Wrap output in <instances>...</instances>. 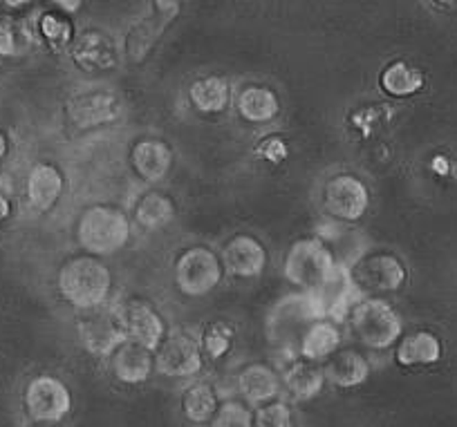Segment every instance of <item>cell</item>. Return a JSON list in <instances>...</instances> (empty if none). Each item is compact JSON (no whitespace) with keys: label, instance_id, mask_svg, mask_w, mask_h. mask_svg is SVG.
<instances>
[{"label":"cell","instance_id":"6da1fadb","mask_svg":"<svg viewBox=\"0 0 457 427\" xmlns=\"http://www.w3.org/2000/svg\"><path fill=\"white\" fill-rule=\"evenodd\" d=\"M325 318L319 300L307 292L287 293L267 309L265 338L278 354L298 358V342L316 320Z\"/></svg>","mask_w":457,"mask_h":427},{"label":"cell","instance_id":"7a4b0ae2","mask_svg":"<svg viewBox=\"0 0 457 427\" xmlns=\"http://www.w3.org/2000/svg\"><path fill=\"white\" fill-rule=\"evenodd\" d=\"M56 287L70 307L90 311L108 302L112 293V271L96 255H74L61 264Z\"/></svg>","mask_w":457,"mask_h":427},{"label":"cell","instance_id":"3957f363","mask_svg":"<svg viewBox=\"0 0 457 427\" xmlns=\"http://www.w3.org/2000/svg\"><path fill=\"white\" fill-rule=\"evenodd\" d=\"M133 222L120 206L95 204L81 210L77 222V242L86 253L105 258L130 242Z\"/></svg>","mask_w":457,"mask_h":427},{"label":"cell","instance_id":"277c9868","mask_svg":"<svg viewBox=\"0 0 457 427\" xmlns=\"http://www.w3.org/2000/svg\"><path fill=\"white\" fill-rule=\"evenodd\" d=\"M338 262L329 246L319 235L301 237L287 249L283 275L298 292L314 293L338 271Z\"/></svg>","mask_w":457,"mask_h":427},{"label":"cell","instance_id":"5b68a950","mask_svg":"<svg viewBox=\"0 0 457 427\" xmlns=\"http://www.w3.org/2000/svg\"><path fill=\"white\" fill-rule=\"evenodd\" d=\"M350 332L372 351H386L397 345L403 336V320L393 305L384 298L368 296L361 298L350 309L348 318Z\"/></svg>","mask_w":457,"mask_h":427},{"label":"cell","instance_id":"8992f818","mask_svg":"<svg viewBox=\"0 0 457 427\" xmlns=\"http://www.w3.org/2000/svg\"><path fill=\"white\" fill-rule=\"evenodd\" d=\"M77 336L87 354L95 358H110L129 341L124 309L105 302L90 311H81L77 320Z\"/></svg>","mask_w":457,"mask_h":427},{"label":"cell","instance_id":"52a82bcc","mask_svg":"<svg viewBox=\"0 0 457 427\" xmlns=\"http://www.w3.org/2000/svg\"><path fill=\"white\" fill-rule=\"evenodd\" d=\"M224 273L222 258L204 244L187 246L173 264L175 287L188 298L209 296L220 287Z\"/></svg>","mask_w":457,"mask_h":427},{"label":"cell","instance_id":"ba28073f","mask_svg":"<svg viewBox=\"0 0 457 427\" xmlns=\"http://www.w3.org/2000/svg\"><path fill=\"white\" fill-rule=\"evenodd\" d=\"M354 287L363 298L395 293L406 284L408 271L402 258L384 249H370L348 268Z\"/></svg>","mask_w":457,"mask_h":427},{"label":"cell","instance_id":"9c48e42d","mask_svg":"<svg viewBox=\"0 0 457 427\" xmlns=\"http://www.w3.org/2000/svg\"><path fill=\"white\" fill-rule=\"evenodd\" d=\"M182 3L179 0H151L144 14L130 23L124 37V56L133 63H142L157 45L166 29L178 21Z\"/></svg>","mask_w":457,"mask_h":427},{"label":"cell","instance_id":"30bf717a","mask_svg":"<svg viewBox=\"0 0 457 427\" xmlns=\"http://www.w3.org/2000/svg\"><path fill=\"white\" fill-rule=\"evenodd\" d=\"M320 201H323V210L332 218V222L354 224L368 213L370 191H368L366 182L359 179L357 175L338 173L323 184Z\"/></svg>","mask_w":457,"mask_h":427},{"label":"cell","instance_id":"8fae6325","mask_svg":"<svg viewBox=\"0 0 457 427\" xmlns=\"http://www.w3.org/2000/svg\"><path fill=\"white\" fill-rule=\"evenodd\" d=\"M204 369V354L197 336L184 329L166 333L162 345L155 349V372L166 378H197Z\"/></svg>","mask_w":457,"mask_h":427},{"label":"cell","instance_id":"7c38bea8","mask_svg":"<svg viewBox=\"0 0 457 427\" xmlns=\"http://www.w3.org/2000/svg\"><path fill=\"white\" fill-rule=\"evenodd\" d=\"M23 405L34 423H61L72 412V391L54 374H38L25 387Z\"/></svg>","mask_w":457,"mask_h":427},{"label":"cell","instance_id":"4fadbf2b","mask_svg":"<svg viewBox=\"0 0 457 427\" xmlns=\"http://www.w3.org/2000/svg\"><path fill=\"white\" fill-rule=\"evenodd\" d=\"M220 258H222L224 271L228 275L240 277V280L262 275L267 262H270L265 244L256 235H252V233H236V235L228 237L222 244Z\"/></svg>","mask_w":457,"mask_h":427},{"label":"cell","instance_id":"5bb4252c","mask_svg":"<svg viewBox=\"0 0 457 427\" xmlns=\"http://www.w3.org/2000/svg\"><path fill=\"white\" fill-rule=\"evenodd\" d=\"M72 61L81 72H110L121 63V50L110 34L87 29L72 43Z\"/></svg>","mask_w":457,"mask_h":427},{"label":"cell","instance_id":"9a60e30c","mask_svg":"<svg viewBox=\"0 0 457 427\" xmlns=\"http://www.w3.org/2000/svg\"><path fill=\"white\" fill-rule=\"evenodd\" d=\"M121 309H124L129 341H135L155 351L169 333L164 316L157 311V307L146 298H130Z\"/></svg>","mask_w":457,"mask_h":427},{"label":"cell","instance_id":"2e32d148","mask_svg":"<svg viewBox=\"0 0 457 427\" xmlns=\"http://www.w3.org/2000/svg\"><path fill=\"white\" fill-rule=\"evenodd\" d=\"M236 391L247 405H265L270 400L278 398L283 391V378L278 369L271 367L270 363H247L238 374H236Z\"/></svg>","mask_w":457,"mask_h":427},{"label":"cell","instance_id":"e0dca14e","mask_svg":"<svg viewBox=\"0 0 457 427\" xmlns=\"http://www.w3.org/2000/svg\"><path fill=\"white\" fill-rule=\"evenodd\" d=\"M130 166L142 182H162L173 166V148L155 136L137 139L130 148Z\"/></svg>","mask_w":457,"mask_h":427},{"label":"cell","instance_id":"ac0fdd59","mask_svg":"<svg viewBox=\"0 0 457 427\" xmlns=\"http://www.w3.org/2000/svg\"><path fill=\"white\" fill-rule=\"evenodd\" d=\"M110 372L124 385H144L155 374V351L135 341H126L110 356Z\"/></svg>","mask_w":457,"mask_h":427},{"label":"cell","instance_id":"d6986e66","mask_svg":"<svg viewBox=\"0 0 457 427\" xmlns=\"http://www.w3.org/2000/svg\"><path fill=\"white\" fill-rule=\"evenodd\" d=\"M121 101L110 92H87L68 101V117L77 127H96L121 117Z\"/></svg>","mask_w":457,"mask_h":427},{"label":"cell","instance_id":"ffe728a7","mask_svg":"<svg viewBox=\"0 0 457 427\" xmlns=\"http://www.w3.org/2000/svg\"><path fill=\"white\" fill-rule=\"evenodd\" d=\"M65 191V177L61 173L59 166L50 164V161H41L34 166L28 175V184H25V193H28V201L34 210L38 213H47L56 206Z\"/></svg>","mask_w":457,"mask_h":427},{"label":"cell","instance_id":"44dd1931","mask_svg":"<svg viewBox=\"0 0 457 427\" xmlns=\"http://www.w3.org/2000/svg\"><path fill=\"white\" fill-rule=\"evenodd\" d=\"M323 372L328 382H332L338 390H354L370 378L372 365L361 351L348 347L329 356L323 365Z\"/></svg>","mask_w":457,"mask_h":427},{"label":"cell","instance_id":"7402d4cb","mask_svg":"<svg viewBox=\"0 0 457 427\" xmlns=\"http://www.w3.org/2000/svg\"><path fill=\"white\" fill-rule=\"evenodd\" d=\"M280 378H283V390L296 403H307V400L316 398L328 382L319 363H310L303 358L289 360L287 367L280 372Z\"/></svg>","mask_w":457,"mask_h":427},{"label":"cell","instance_id":"603a6c76","mask_svg":"<svg viewBox=\"0 0 457 427\" xmlns=\"http://www.w3.org/2000/svg\"><path fill=\"white\" fill-rule=\"evenodd\" d=\"M343 332L341 324L332 318H320L305 332L298 342V358L310 363H325L332 354L341 349Z\"/></svg>","mask_w":457,"mask_h":427},{"label":"cell","instance_id":"cb8c5ba5","mask_svg":"<svg viewBox=\"0 0 457 427\" xmlns=\"http://www.w3.org/2000/svg\"><path fill=\"white\" fill-rule=\"evenodd\" d=\"M319 237L329 246V250H332L334 258H337L338 267L343 268H350L363 253H366V250H370L366 235L359 233L357 228L350 226V224H325V226L320 228Z\"/></svg>","mask_w":457,"mask_h":427},{"label":"cell","instance_id":"d4e9b609","mask_svg":"<svg viewBox=\"0 0 457 427\" xmlns=\"http://www.w3.org/2000/svg\"><path fill=\"white\" fill-rule=\"evenodd\" d=\"M178 215V204L173 197L164 191H151L142 193L133 206V219L139 228L144 231H162L169 226Z\"/></svg>","mask_w":457,"mask_h":427},{"label":"cell","instance_id":"484cf974","mask_svg":"<svg viewBox=\"0 0 457 427\" xmlns=\"http://www.w3.org/2000/svg\"><path fill=\"white\" fill-rule=\"evenodd\" d=\"M442 342L433 332H412L402 336L395 349V360L399 367H428L442 358Z\"/></svg>","mask_w":457,"mask_h":427},{"label":"cell","instance_id":"4316f807","mask_svg":"<svg viewBox=\"0 0 457 427\" xmlns=\"http://www.w3.org/2000/svg\"><path fill=\"white\" fill-rule=\"evenodd\" d=\"M220 403H222V398H220L218 390H215L213 382L206 381L188 382L179 394V409L195 425H209L211 418L218 412Z\"/></svg>","mask_w":457,"mask_h":427},{"label":"cell","instance_id":"83f0119b","mask_svg":"<svg viewBox=\"0 0 457 427\" xmlns=\"http://www.w3.org/2000/svg\"><path fill=\"white\" fill-rule=\"evenodd\" d=\"M236 110L247 123H267L278 117L280 99L271 87L247 86L236 96Z\"/></svg>","mask_w":457,"mask_h":427},{"label":"cell","instance_id":"f1b7e54d","mask_svg":"<svg viewBox=\"0 0 457 427\" xmlns=\"http://www.w3.org/2000/svg\"><path fill=\"white\" fill-rule=\"evenodd\" d=\"M193 108L202 114H220L231 103V86L222 77H202L188 87Z\"/></svg>","mask_w":457,"mask_h":427},{"label":"cell","instance_id":"f546056e","mask_svg":"<svg viewBox=\"0 0 457 427\" xmlns=\"http://www.w3.org/2000/svg\"><path fill=\"white\" fill-rule=\"evenodd\" d=\"M424 81V74L415 65L406 63V61H393L379 74L381 90L386 94L395 96V99H408V96L421 92Z\"/></svg>","mask_w":457,"mask_h":427},{"label":"cell","instance_id":"4dcf8cb0","mask_svg":"<svg viewBox=\"0 0 457 427\" xmlns=\"http://www.w3.org/2000/svg\"><path fill=\"white\" fill-rule=\"evenodd\" d=\"M236 332L234 327L224 320H213V323H206L202 327V333L197 336L202 347V354L211 360H220L231 351L234 347Z\"/></svg>","mask_w":457,"mask_h":427},{"label":"cell","instance_id":"1f68e13d","mask_svg":"<svg viewBox=\"0 0 457 427\" xmlns=\"http://www.w3.org/2000/svg\"><path fill=\"white\" fill-rule=\"evenodd\" d=\"M209 427H253V412L243 398H227L220 403Z\"/></svg>","mask_w":457,"mask_h":427},{"label":"cell","instance_id":"d6a6232c","mask_svg":"<svg viewBox=\"0 0 457 427\" xmlns=\"http://www.w3.org/2000/svg\"><path fill=\"white\" fill-rule=\"evenodd\" d=\"M253 427H294V412L287 400L274 398L258 405L253 412Z\"/></svg>","mask_w":457,"mask_h":427},{"label":"cell","instance_id":"836d02e7","mask_svg":"<svg viewBox=\"0 0 457 427\" xmlns=\"http://www.w3.org/2000/svg\"><path fill=\"white\" fill-rule=\"evenodd\" d=\"M38 32L56 50L70 45V41H72V23L63 14H54V12H47V14L41 16Z\"/></svg>","mask_w":457,"mask_h":427},{"label":"cell","instance_id":"e575fe53","mask_svg":"<svg viewBox=\"0 0 457 427\" xmlns=\"http://www.w3.org/2000/svg\"><path fill=\"white\" fill-rule=\"evenodd\" d=\"M258 152H261L265 160L280 161V160H285V155H287V148H285V141L278 139V136H267V139L261 141Z\"/></svg>","mask_w":457,"mask_h":427},{"label":"cell","instance_id":"d590c367","mask_svg":"<svg viewBox=\"0 0 457 427\" xmlns=\"http://www.w3.org/2000/svg\"><path fill=\"white\" fill-rule=\"evenodd\" d=\"M19 54V43H16V29L7 23H0V56Z\"/></svg>","mask_w":457,"mask_h":427},{"label":"cell","instance_id":"8d00e7d4","mask_svg":"<svg viewBox=\"0 0 457 427\" xmlns=\"http://www.w3.org/2000/svg\"><path fill=\"white\" fill-rule=\"evenodd\" d=\"M56 7H59L61 12H65V14H74V12L81 10L83 0H52Z\"/></svg>","mask_w":457,"mask_h":427},{"label":"cell","instance_id":"74e56055","mask_svg":"<svg viewBox=\"0 0 457 427\" xmlns=\"http://www.w3.org/2000/svg\"><path fill=\"white\" fill-rule=\"evenodd\" d=\"M12 215V201L5 193H0V222H5Z\"/></svg>","mask_w":457,"mask_h":427},{"label":"cell","instance_id":"f35d334b","mask_svg":"<svg viewBox=\"0 0 457 427\" xmlns=\"http://www.w3.org/2000/svg\"><path fill=\"white\" fill-rule=\"evenodd\" d=\"M10 155V136L5 135V130H0V161Z\"/></svg>","mask_w":457,"mask_h":427},{"label":"cell","instance_id":"ab89813d","mask_svg":"<svg viewBox=\"0 0 457 427\" xmlns=\"http://www.w3.org/2000/svg\"><path fill=\"white\" fill-rule=\"evenodd\" d=\"M28 3H29V0H3V5L12 7V10H19V7L28 5Z\"/></svg>","mask_w":457,"mask_h":427},{"label":"cell","instance_id":"60d3db41","mask_svg":"<svg viewBox=\"0 0 457 427\" xmlns=\"http://www.w3.org/2000/svg\"><path fill=\"white\" fill-rule=\"evenodd\" d=\"M32 427H61L59 423H34Z\"/></svg>","mask_w":457,"mask_h":427},{"label":"cell","instance_id":"b9f144b4","mask_svg":"<svg viewBox=\"0 0 457 427\" xmlns=\"http://www.w3.org/2000/svg\"><path fill=\"white\" fill-rule=\"evenodd\" d=\"M0 5H3V0H0Z\"/></svg>","mask_w":457,"mask_h":427}]
</instances>
